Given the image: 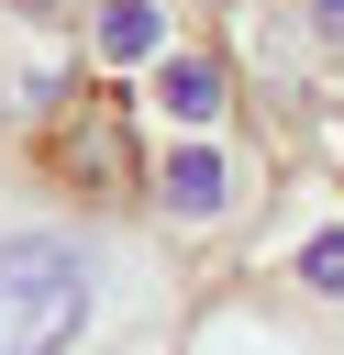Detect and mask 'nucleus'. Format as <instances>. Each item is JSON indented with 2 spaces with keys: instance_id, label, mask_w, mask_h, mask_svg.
Listing matches in <instances>:
<instances>
[{
  "instance_id": "nucleus-4",
  "label": "nucleus",
  "mask_w": 344,
  "mask_h": 355,
  "mask_svg": "<svg viewBox=\"0 0 344 355\" xmlns=\"http://www.w3.org/2000/svg\"><path fill=\"white\" fill-rule=\"evenodd\" d=\"M155 100L178 122H222V67L211 55H155Z\"/></svg>"
},
{
  "instance_id": "nucleus-8",
  "label": "nucleus",
  "mask_w": 344,
  "mask_h": 355,
  "mask_svg": "<svg viewBox=\"0 0 344 355\" xmlns=\"http://www.w3.org/2000/svg\"><path fill=\"white\" fill-rule=\"evenodd\" d=\"M211 11H233V0H211Z\"/></svg>"
},
{
  "instance_id": "nucleus-5",
  "label": "nucleus",
  "mask_w": 344,
  "mask_h": 355,
  "mask_svg": "<svg viewBox=\"0 0 344 355\" xmlns=\"http://www.w3.org/2000/svg\"><path fill=\"white\" fill-rule=\"evenodd\" d=\"M89 33H100V55H155V33H166V22H155V0H100V11H89Z\"/></svg>"
},
{
  "instance_id": "nucleus-7",
  "label": "nucleus",
  "mask_w": 344,
  "mask_h": 355,
  "mask_svg": "<svg viewBox=\"0 0 344 355\" xmlns=\"http://www.w3.org/2000/svg\"><path fill=\"white\" fill-rule=\"evenodd\" d=\"M311 22H322V33H333V44H344V0H311Z\"/></svg>"
},
{
  "instance_id": "nucleus-2",
  "label": "nucleus",
  "mask_w": 344,
  "mask_h": 355,
  "mask_svg": "<svg viewBox=\"0 0 344 355\" xmlns=\"http://www.w3.org/2000/svg\"><path fill=\"white\" fill-rule=\"evenodd\" d=\"M44 166H55L78 200H122L133 178H155L144 144H133V100H122V89H78V100L44 122Z\"/></svg>"
},
{
  "instance_id": "nucleus-6",
  "label": "nucleus",
  "mask_w": 344,
  "mask_h": 355,
  "mask_svg": "<svg viewBox=\"0 0 344 355\" xmlns=\"http://www.w3.org/2000/svg\"><path fill=\"white\" fill-rule=\"evenodd\" d=\"M300 288H311V300H344V222H322V233L300 244Z\"/></svg>"
},
{
  "instance_id": "nucleus-1",
  "label": "nucleus",
  "mask_w": 344,
  "mask_h": 355,
  "mask_svg": "<svg viewBox=\"0 0 344 355\" xmlns=\"http://www.w3.org/2000/svg\"><path fill=\"white\" fill-rule=\"evenodd\" d=\"M100 322V255L67 222L0 233V355H78Z\"/></svg>"
},
{
  "instance_id": "nucleus-3",
  "label": "nucleus",
  "mask_w": 344,
  "mask_h": 355,
  "mask_svg": "<svg viewBox=\"0 0 344 355\" xmlns=\"http://www.w3.org/2000/svg\"><path fill=\"white\" fill-rule=\"evenodd\" d=\"M155 211H166V222H222V211H233V166H222L211 144H178V155L155 166Z\"/></svg>"
}]
</instances>
